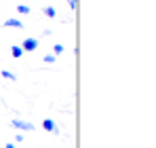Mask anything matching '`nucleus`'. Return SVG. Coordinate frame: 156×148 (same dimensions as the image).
Masks as SVG:
<instances>
[{"mask_svg":"<svg viewBox=\"0 0 156 148\" xmlns=\"http://www.w3.org/2000/svg\"><path fill=\"white\" fill-rule=\"evenodd\" d=\"M19 47L23 49V53H32V51L38 49V40H36V38H26V40H23Z\"/></svg>","mask_w":156,"mask_h":148,"instance_id":"obj_1","label":"nucleus"},{"mask_svg":"<svg viewBox=\"0 0 156 148\" xmlns=\"http://www.w3.org/2000/svg\"><path fill=\"white\" fill-rule=\"evenodd\" d=\"M11 127H17L19 131H34V125L27 123V121H19V119H13L11 121Z\"/></svg>","mask_w":156,"mask_h":148,"instance_id":"obj_2","label":"nucleus"},{"mask_svg":"<svg viewBox=\"0 0 156 148\" xmlns=\"http://www.w3.org/2000/svg\"><path fill=\"white\" fill-rule=\"evenodd\" d=\"M42 129H44V131H51L55 135H59V127L55 125L53 119H44V121H42Z\"/></svg>","mask_w":156,"mask_h":148,"instance_id":"obj_3","label":"nucleus"},{"mask_svg":"<svg viewBox=\"0 0 156 148\" xmlns=\"http://www.w3.org/2000/svg\"><path fill=\"white\" fill-rule=\"evenodd\" d=\"M2 25L4 28H23V21H19V19H6Z\"/></svg>","mask_w":156,"mask_h":148,"instance_id":"obj_4","label":"nucleus"},{"mask_svg":"<svg viewBox=\"0 0 156 148\" xmlns=\"http://www.w3.org/2000/svg\"><path fill=\"white\" fill-rule=\"evenodd\" d=\"M11 53H13V57H15V59H19V57L23 55V49H21L19 45H13V49H11Z\"/></svg>","mask_w":156,"mask_h":148,"instance_id":"obj_5","label":"nucleus"},{"mask_svg":"<svg viewBox=\"0 0 156 148\" xmlns=\"http://www.w3.org/2000/svg\"><path fill=\"white\" fill-rule=\"evenodd\" d=\"M17 13L19 15H30V6L27 4H17Z\"/></svg>","mask_w":156,"mask_h":148,"instance_id":"obj_6","label":"nucleus"},{"mask_svg":"<svg viewBox=\"0 0 156 148\" xmlns=\"http://www.w3.org/2000/svg\"><path fill=\"white\" fill-rule=\"evenodd\" d=\"M44 15H47V17H57V11H55V9H53V6H44Z\"/></svg>","mask_w":156,"mask_h":148,"instance_id":"obj_7","label":"nucleus"},{"mask_svg":"<svg viewBox=\"0 0 156 148\" xmlns=\"http://www.w3.org/2000/svg\"><path fill=\"white\" fill-rule=\"evenodd\" d=\"M0 74H2V78H6V80H17V76L13 72H9V70H2Z\"/></svg>","mask_w":156,"mask_h":148,"instance_id":"obj_8","label":"nucleus"},{"mask_svg":"<svg viewBox=\"0 0 156 148\" xmlns=\"http://www.w3.org/2000/svg\"><path fill=\"white\" fill-rule=\"evenodd\" d=\"M53 51H55V55L63 53V45H55V47H53Z\"/></svg>","mask_w":156,"mask_h":148,"instance_id":"obj_9","label":"nucleus"},{"mask_svg":"<svg viewBox=\"0 0 156 148\" xmlns=\"http://www.w3.org/2000/svg\"><path fill=\"white\" fill-rule=\"evenodd\" d=\"M55 61V55H44V64H53Z\"/></svg>","mask_w":156,"mask_h":148,"instance_id":"obj_10","label":"nucleus"},{"mask_svg":"<svg viewBox=\"0 0 156 148\" xmlns=\"http://www.w3.org/2000/svg\"><path fill=\"white\" fill-rule=\"evenodd\" d=\"M68 2H70V9H72V11H76V6H78L76 2H78V0H68Z\"/></svg>","mask_w":156,"mask_h":148,"instance_id":"obj_11","label":"nucleus"},{"mask_svg":"<svg viewBox=\"0 0 156 148\" xmlns=\"http://www.w3.org/2000/svg\"><path fill=\"white\" fill-rule=\"evenodd\" d=\"M23 140H26L23 133H17V135H15V142H23Z\"/></svg>","mask_w":156,"mask_h":148,"instance_id":"obj_12","label":"nucleus"},{"mask_svg":"<svg viewBox=\"0 0 156 148\" xmlns=\"http://www.w3.org/2000/svg\"><path fill=\"white\" fill-rule=\"evenodd\" d=\"M4 148H15V146H13V142H9V144H6Z\"/></svg>","mask_w":156,"mask_h":148,"instance_id":"obj_13","label":"nucleus"}]
</instances>
